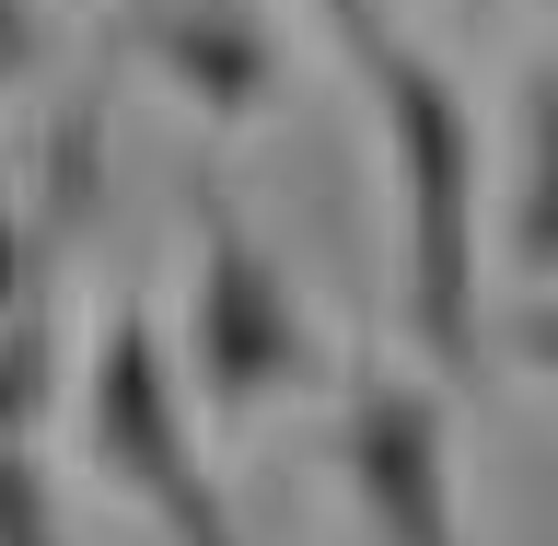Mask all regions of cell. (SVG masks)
Instances as JSON below:
<instances>
[{
	"instance_id": "obj_6",
	"label": "cell",
	"mask_w": 558,
	"mask_h": 546,
	"mask_svg": "<svg viewBox=\"0 0 558 546\" xmlns=\"http://www.w3.org/2000/svg\"><path fill=\"white\" fill-rule=\"evenodd\" d=\"M523 186H512V268L547 291L558 268V117H547V70H523Z\"/></svg>"
},
{
	"instance_id": "obj_3",
	"label": "cell",
	"mask_w": 558,
	"mask_h": 546,
	"mask_svg": "<svg viewBox=\"0 0 558 546\" xmlns=\"http://www.w3.org/2000/svg\"><path fill=\"white\" fill-rule=\"evenodd\" d=\"M82 453L117 500L163 523V546H244L221 512V477L198 465V430H186V384H174V349L151 326V303H117L94 338V373H82Z\"/></svg>"
},
{
	"instance_id": "obj_7",
	"label": "cell",
	"mask_w": 558,
	"mask_h": 546,
	"mask_svg": "<svg viewBox=\"0 0 558 546\" xmlns=\"http://www.w3.org/2000/svg\"><path fill=\"white\" fill-rule=\"evenodd\" d=\"M47 396H59V314L35 291V303L0 314V442H35Z\"/></svg>"
},
{
	"instance_id": "obj_8",
	"label": "cell",
	"mask_w": 558,
	"mask_h": 546,
	"mask_svg": "<svg viewBox=\"0 0 558 546\" xmlns=\"http://www.w3.org/2000/svg\"><path fill=\"white\" fill-rule=\"evenodd\" d=\"M0 546H70L59 535V500H47V477H35L24 442H0Z\"/></svg>"
},
{
	"instance_id": "obj_4",
	"label": "cell",
	"mask_w": 558,
	"mask_h": 546,
	"mask_svg": "<svg viewBox=\"0 0 558 546\" xmlns=\"http://www.w3.org/2000/svg\"><path fill=\"white\" fill-rule=\"evenodd\" d=\"M338 465L349 500L373 523V546H465V512H453V418L418 373H361L338 408Z\"/></svg>"
},
{
	"instance_id": "obj_2",
	"label": "cell",
	"mask_w": 558,
	"mask_h": 546,
	"mask_svg": "<svg viewBox=\"0 0 558 546\" xmlns=\"http://www.w3.org/2000/svg\"><path fill=\"white\" fill-rule=\"evenodd\" d=\"M186 221H198V244H186V373H198L209 418H256L268 396H303L326 373L303 279L256 244V221L233 209L221 174L186 186Z\"/></svg>"
},
{
	"instance_id": "obj_5",
	"label": "cell",
	"mask_w": 558,
	"mask_h": 546,
	"mask_svg": "<svg viewBox=\"0 0 558 546\" xmlns=\"http://www.w3.org/2000/svg\"><path fill=\"white\" fill-rule=\"evenodd\" d=\"M140 59L163 70L174 94L198 105V129H244L279 82V47L256 35V12L233 0H174V12H140Z\"/></svg>"
},
{
	"instance_id": "obj_1",
	"label": "cell",
	"mask_w": 558,
	"mask_h": 546,
	"mask_svg": "<svg viewBox=\"0 0 558 546\" xmlns=\"http://www.w3.org/2000/svg\"><path fill=\"white\" fill-rule=\"evenodd\" d=\"M326 35L349 47L361 94L396 151V209H408V314L430 361H477V221H488V129L442 70L418 59V35L384 0H314Z\"/></svg>"
},
{
	"instance_id": "obj_10",
	"label": "cell",
	"mask_w": 558,
	"mask_h": 546,
	"mask_svg": "<svg viewBox=\"0 0 558 546\" xmlns=\"http://www.w3.org/2000/svg\"><path fill=\"white\" fill-rule=\"evenodd\" d=\"M35 47H47V12H35V0H0V82H24Z\"/></svg>"
},
{
	"instance_id": "obj_9",
	"label": "cell",
	"mask_w": 558,
	"mask_h": 546,
	"mask_svg": "<svg viewBox=\"0 0 558 546\" xmlns=\"http://www.w3.org/2000/svg\"><path fill=\"white\" fill-rule=\"evenodd\" d=\"M35 291H47V233H35L24 198H0V314L35 303Z\"/></svg>"
}]
</instances>
